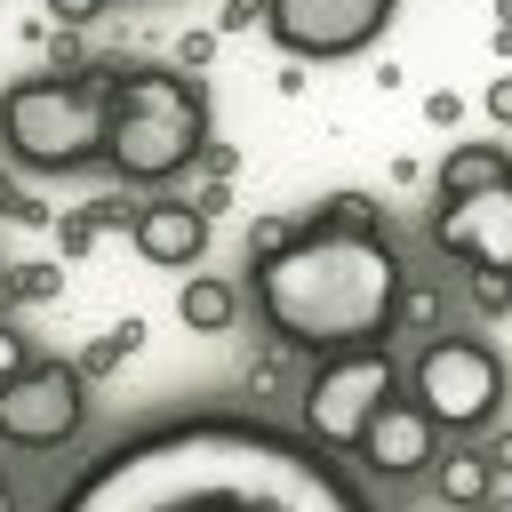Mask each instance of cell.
Wrapping results in <instances>:
<instances>
[{"label": "cell", "instance_id": "16", "mask_svg": "<svg viewBox=\"0 0 512 512\" xmlns=\"http://www.w3.org/2000/svg\"><path fill=\"white\" fill-rule=\"evenodd\" d=\"M320 216H328V224H376V200H360V192H336V200H320Z\"/></svg>", "mask_w": 512, "mask_h": 512}, {"label": "cell", "instance_id": "24", "mask_svg": "<svg viewBox=\"0 0 512 512\" xmlns=\"http://www.w3.org/2000/svg\"><path fill=\"white\" fill-rule=\"evenodd\" d=\"M480 456H488V472H496V480H512V432H496Z\"/></svg>", "mask_w": 512, "mask_h": 512}, {"label": "cell", "instance_id": "29", "mask_svg": "<svg viewBox=\"0 0 512 512\" xmlns=\"http://www.w3.org/2000/svg\"><path fill=\"white\" fill-rule=\"evenodd\" d=\"M496 16H504V24H512V0H504V8H496Z\"/></svg>", "mask_w": 512, "mask_h": 512}, {"label": "cell", "instance_id": "27", "mask_svg": "<svg viewBox=\"0 0 512 512\" xmlns=\"http://www.w3.org/2000/svg\"><path fill=\"white\" fill-rule=\"evenodd\" d=\"M464 512H512V504H496V496H488V504H464Z\"/></svg>", "mask_w": 512, "mask_h": 512}, {"label": "cell", "instance_id": "22", "mask_svg": "<svg viewBox=\"0 0 512 512\" xmlns=\"http://www.w3.org/2000/svg\"><path fill=\"white\" fill-rule=\"evenodd\" d=\"M224 32H248V24H264V0H224V16H216Z\"/></svg>", "mask_w": 512, "mask_h": 512}, {"label": "cell", "instance_id": "28", "mask_svg": "<svg viewBox=\"0 0 512 512\" xmlns=\"http://www.w3.org/2000/svg\"><path fill=\"white\" fill-rule=\"evenodd\" d=\"M0 512H16V496H8V480H0Z\"/></svg>", "mask_w": 512, "mask_h": 512}, {"label": "cell", "instance_id": "14", "mask_svg": "<svg viewBox=\"0 0 512 512\" xmlns=\"http://www.w3.org/2000/svg\"><path fill=\"white\" fill-rule=\"evenodd\" d=\"M176 312H184V328H200V336H224L232 320H240V296H232V280H184V296H176Z\"/></svg>", "mask_w": 512, "mask_h": 512}, {"label": "cell", "instance_id": "8", "mask_svg": "<svg viewBox=\"0 0 512 512\" xmlns=\"http://www.w3.org/2000/svg\"><path fill=\"white\" fill-rule=\"evenodd\" d=\"M392 8L400 0H264V32L304 64H336V56H360L392 24Z\"/></svg>", "mask_w": 512, "mask_h": 512}, {"label": "cell", "instance_id": "5", "mask_svg": "<svg viewBox=\"0 0 512 512\" xmlns=\"http://www.w3.org/2000/svg\"><path fill=\"white\" fill-rule=\"evenodd\" d=\"M400 392V360L384 344H352V352H320V376L304 384V440L328 456L360 448V424Z\"/></svg>", "mask_w": 512, "mask_h": 512}, {"label": "cell", "instance_id": "19", "mask_svg": "<svg viewBox=\"0 0 512 512\" xmlns=\"http://www.w3.org/2000/svg\"><path fill=\"white\" fill-rule=\"evenodd\" d=\"M424 120H432V128H456V120H464V96L432 88V96H424Z\"/></svg>", "mask_w": 512, "mask_h": 512}, {"label": "cell", "instance_id": "17", "mask_svg": "<svg viewBox=\"0 0 512 512\" xmlns=\"http://www.w3.org/2000/svg\"><path fill=\"white\" fill-rule=\"evenodd\" d=\"M8 296H56V264H16V280H8Z\"/></svg>", "mask_w": 512, "mask_h": 512}, {"label": "cell", "instance_id": "2", "mask_svg": "<svg viewBox=\"0 0 512 512\" xmlns=\"http://www.w3.org/2000/svg\"><path fill=\"white\" fill-rule=\"evenodd\" d=\"M400 248L384 224H296L272 256H256V312L288 352H352L400 320Z\"/></svg>", "mask_w": 512, "mask_h": 512}, {"label": "cell", "instance_id": "7", "mask_svg": "<svg viewBox=\"0 0 512 512\" xmlns=\"http://www.w3.org/2000/svg\"><path fill=\"white\" fill-rule=\"evenodd\" d=\"M88 416V376L72 360H24L0 384V440L8 448H64Z\"/></svg>", "mask_w": 512, "mask_h": 512}, {"label": "cell", "instance_id": "15", "mask_svg": "<svg viewBox=\"0 0 512 512\" xmlns=\"http://www.w3.org/2000/svg\"><path fill=\"white\" fill-rule=\"evenodd\" d=\"M136 344H144V320H120V328H112L104 344H88V360H80V376H104V368H120V360H128Z\"/></svg>", "mask_w": 512, "mask_h": 512}, {"label": "cell", "instance_id": "26", "mask_svg": "<svg viewBox=\"0 0 512 512\" xmlns=\"http://www.w3.org/2000/svg\"><path fill=\"white\" fill-rule=\"evenodd\" d=\"M488 112H496V120H512V72H504V80H488Z\"/></svg>", "mask_w": 512, "mask_h": 512}, {"label": "cell", "instance_id": "18", "mask_svg": "<svg viewBox=\"0 0 512 512\" xmlns=\"http://www.w3.org/2000/svg\"><path fill=\"white\" fill-rule=\"evenodd\" d=\"M472 304H480V312H504V304H512V280H504V272H472Z\"/></svg>", "mask_w": 512, "mask_h": 512}, {"label": "cell", "instance_id": "11", "mask_svg": "<svg viewBox=\"0 0 512 512\" xmlns=\"http://www.w3.org/2000/svg\"><path fill=\"white\" fill-rule=\"evenodd\" d=\"M128 240H136L144 264L184 272V264H200V248H208V216H200L192 200H144V208L128 216Z\"/></svg>", "mask_w": 512, "mask_h": 512}, {"label": "cell", "instance_id": "1", "mask_svg": "<svg viewBox=\"0 0 512 512\" xmlns=\"http://www.w3.org/2000/svg\"><path fill=\"white\" fill-rule=\"evenodd\" d=\"M48 512H376L360 480L264 416H168L112 440Z\"/></svg>", "mask_w": 512, "mask_h": 512}, {"label": "cell", "instance_id": "3", "mask_svg": "<svg viewBox=\"0 0 512 512\" xmlns=\"http://www.w3.org/2000/svg\"><path fill=\"white\" fill-rule=\"evenodd\" d=\"M208 152V96L192 72L144 64V72H112V104H104V160L120 184H168L176 168H192Z\"/></svg>", "mask_w": 512, "mask_h": 512}, {"label": "cell", "instance_id": "21", "mask_svg": "<svg viewBox=\"0 0 512 512\" xmlns=\"http://www.w3.org/2000/svg\"><path fill=\"white\" fill-rule=\"evenodd\" d=\"M48 16L80 32V24H96V16H104V0H48Z\"/></svg>", "mask_w": 512, "mask_h": 512}, {"label": "cell", "instance_id": "13", "mask_svg": "<svg viewBox=\"0 0 512 512\" xmlns=\"http://www.w3.org/2000/svg\"><path fill=\"white\" fill-rule=\"evenodd\" d=\"M496 176H512L504 144H456V152L440 160V200H456V192H480V184H496Z\"/></svg>", "mask_w": 512, "mask_h": 512}, {"label": "cell", "instance_id": "9", "mask_svg": "<svg viewBox=\"0 0 512 512\" xmlns=\"http://www.w3.org/2000/svg\"><path fill=\"white\" fill-rule=\"evenodd\" d=\"M432 240H440L464 272H504V280H512V176H496V184H480V192L440 200Z\"/></svg>", "mask_w": 512, "mask_h": 512}, {"label": "cell", "instance_id": "10", "mask_svg": "<svg viewBox=\"0 0 512 512\" xmlns=\"http://www.w3.org/2000/svg\"><path fill=\"white\" fill-rule=\"evenodd\" d=\"M368 472H384V480H416V472H432V456H440V424L416 408V400H384L368 424H360V448H352Z\"/></svg>", "mask_w": 512, "mask_h": 512}, {"label": "cell", "instance_id": "4", "mask_svg": "<svg viewBox=\"0 0 512 512\" xmlns=\"http://www.w3.org/2000/svg\"><path fill=\"white\" fill-rule=\"evenodd\" d=\"M104 104H112V72H48V80H16L0 96V144L16 168L64 176L104 160Z\"/></svg>", "mask_w": 512, "mask_h": 512}, {"label": "cell", "instance_id": "20", "mask_svg": "<svg viewBox=\"0 0 512 512\" xmlns=\"http://www.w3.org/2000/svg\"><path fill=\"white\" fill-rule=\"evenodd\" d=\"M24 360H32V344H24V336H16L8 320H0V384H8V376H16Z\"/></svg>", "mask_w": 512, "mask_h": 512}, {"label": "cell", "instance_id": "12", "mask_svg": "<svg viewBox=\"0 0 512 512\" xmlns=\"http://www.w3.org/2000/svg\"><path fill=\"white\" fill-rule=\"evenodd\" d=\"M432 488H440V504H448V512H464V504H488L496 472H488V456H480V448H448V456H432Z\"/></svg>", "mask_w": 512, "mask_h": 512}, {"label": "cell", "instance_id": "6", "mask_svg": "<svg viewBox=\"0 0 512 512\" xmlns=\"http://www.w3.org/2000/svg\"><path fill=\"white\" fill-rule=\"evenodd\" d=\"M408 384H416V408L440 432H480L504 408V360L488 344H472V336H432Z\"/></svg>", "mask_w": 512, "mask_h": 512}, {"label": "cell", "instance_id": "25", "mask_svg": "<svg viewBox=\"0 0 512 512\" xmlns=\"http://www.w3.org/2000/svg\"><path fill=\"white\" fill-rule=\"evenodd\" d=\"M176 56H184V64H208V56H216V32H184V48H176Z\"/></svg>", "mask_w": 512, "mask_h": 512}, {"label": "cell", "instance_id": "30", "mask_svg": "<svg viewBox=\"0 0 512 512\" xmlns=\"http://www.w3.org/2000/svg\"><path fill=\"white\" fill-rule=\"evenodd\" d=\"M0 8H8V0H0Z\"/></svg>", "mask_w": 512, "mask_h": 512}, {"label": "cell", "instance_id": "23", "mask_svg": "<svg viewBox=\"0 0 512 512\" xmlns=\"http://www.w3.org/2000/svg\"><path fill=\"white\" fill-rule=\"evenodd\" d=\"M288 232H296V224H256V232H248V256H272Z\"/></svg>", "mask_w": 512, "mask_h": 512}]
</instances>
